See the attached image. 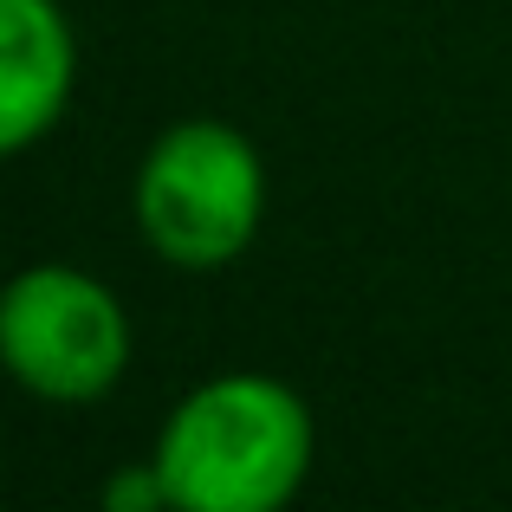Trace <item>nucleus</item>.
Here are the masks:
<instances>
[{"label":"nucleus","mask_w":512,"mask_h":512,"mask_svg":"<svg viewBox=\"0 0 512 512\" xmlns=\"http://www.w3.org/2000/svg\"><path fill=\"white\" fill-rule=\"evenodd\" d=\"M318 422L292 383L227 370L195 383L156 435V474L182 512H279L305 487Z\"/></svg>","instance_id":"obj_1"},{"label":"nucleus","mask_w":512,"mask_h":512,"mask_svg":"<svg viewBox=\"0 0 512 512\" xmlns=\"http://www.w3.org/2000/svg\"><path fill=\"white\" fill-rule=\"evenodd\" d=\"M143 247L175 273H221L260 240L266 163L247 130L221 117H182L143 150L130 182Z\"/></svg>","instance_id":"obj_2"},{"label":"nucleus","mask_w":512,"mask_h":512,"mask_svg":"<svg viewBox=\"0 0 512 512\" xmlns=\"http://www.w3.org/2000/svg\"><path fill=\"white\" fill-rule=\"evenodd\" d=\"M0 370L52 409L104 402L130 370L124 299L85 266H20L0 286Z\"/></svg>","instance_id":"obj_3"},{"label":"nucleus","mask_w":512,"mask_h":512,"mask_svg":"<svg viewBox=\"0 0 512 512\" xmlns=\"http://www.w3.org/2000/svg\"><path fill=\"white\" fill-rule=\"evenodd\" d=\"M78 46L59 0H0V156H20L65 117Z\"/></svg>","instance_id":"obj_4"},{"label":"nucleus","mask_w":512,"mask_h":512,"mask_svg":"<svg viewBox=\"0 0 512 512\" xmlns=\"http://www.w3.org/2000/svg\"><path fill=\"white\" fill-rule=\"evenodd\" d=\"M98 500L111 506V512H163L169 506V487H163V474H156V461H137V467H124V474L104 480Z\"/></svg>","instance_id":"obj_5"}]
</instances>
